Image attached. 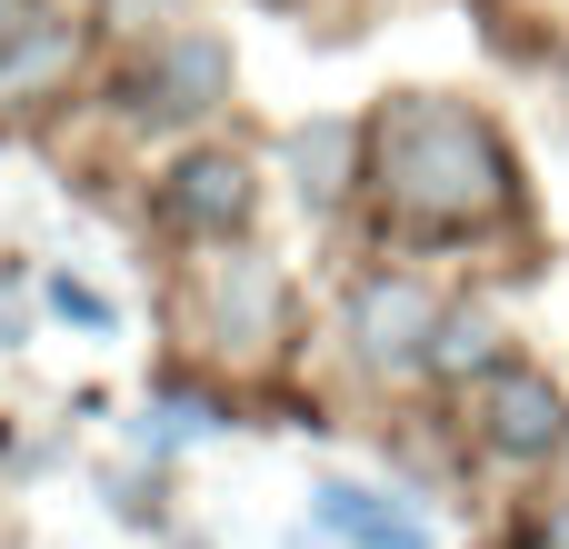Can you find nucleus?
Returning <instances> with one entry per match:
<instances>
[{
  "mask_svg": "<svg viewBox=\"0 0 569 549\" xmlns=\"http://www.w3.org/2000/svg\"><path fill=\"white\" fill-rule=\"evenodd\" d=\"M370 170H380L390 210L400 220H430V230H470V220H490L510 200L500 140L470 110H450V100H400L380 120V140H370Z\"/></svg>",
  "mask_w": 569,
  "mask_h": 549,
  "instance_id": "f257e3e1",
  "label": "nucleus"
},
{
  "mask_svg": "<svg viewBox=\"0 0 569 549\" xmlns=\"http://www.w3.org/2000/svg\"><path fill=\"white\" fill-rule=\"evenodd\" d=\"M560 440H569V400L540 370H500L490 380V450L500 460H550Z\"/></svg>",
  "mask_w": 569,
  "mask_h": 549,
  "instance_id": "f03ea898",
  "label": "nucleus"
},
{
  "mask_svg": "<svg viewBox=\"0 0 569 549\" xmlns=\"http://www.w3.org/2000/svg\"><path fill=\"white\" fill-rule=\"evenodd\" d=\"M350 330H360V350H370V360H430L440 310H430V290H420V280H370V290L350 300Z\"/></svg>",
  "mask_w": 569,
  "mask_h": 549,
  "instance_id": "7ed1b4c3",
  "label": "nucleus"
},
{
  "mask_svg": "<svg viewBox=\"0 0 569 549\" xmlns=\"http://www.w3.org/2000/svg\"><path fill=\"white\" fill-rule=\"evenodd\" d=\"M320 530H340L350 549H430L420 510H400V500H380V490H350V480L320 490Z\"/></svg>",
  "mask_w": 569,
  "mask_h": 549,
  "instance_id": "20e7f679",
  "label": "nucleus"
},
{
  "mask_svg": "<svg viewBox=\"0 0 569 549\" xmlns=\"http://www.w3.org/2000/svg\"><path fill=\"white\" fill-rule=\"evenodd\" d=\"M170 210H180L190 230H230V220L250 210V170H240V160H220V150H200V160H180Z\"/></svg>",
  "mask_w": 569,
  "mask_h": 549,
  "instance_id": "39448f33",
  "label": "nucleus"
},
{
  "mask_svg": "<svg viewBox=\"0 0 569 549\" xmlns=\"http://www.w3.org/2000/svg\"><path fill=\"white\" fill-rule=\"evenodd\" d=\"M160 90H170L160 110H210V100H220V50H210V40H180V50H170V80H160Z\"/></svg>",
  "mask_w": 569,
  "mask_h": 549,
  "instance_id": "423d86ee",
  "label": "nucleus"
},
{
  "mask_svg": "<svg viewBox=\"0 0 569 549\" xmlns=\"http://www.w3.org/2000/svg\"><path fill=\"white\" fill-rule=\"evenodd\" d=\"M430 360H440V370H480V360H490V320H440V330H430Z\"/></svg>",
  "mask_w": 569,
  "mask_h": 549,
  "instance_id": "0eeeda50",
  "label": "nucleus"
},
{
  "mask_svg": "<svg viewBox=\"0 0 569 549\" xmlns=\"http://www.w3.org/2000/svg\"><path fill=\"white\" fill-rule=\"evenodd\" d=\"M50 60H60V30H30L20 50H0V90H30V80H40Z\"/></svg>",
  "mask_w": 569,
  "mask_h": 549,
  "instance_id": "6e6552de",
  "label": "nucleus"
},
{
  "mask_svg": "<svg viewBox=\"0 0 569 549\" xmlns=\"http://www.w3.org/2000/svg\"><path fill=\"white\" fill-rule=\"evenodd\" d=\"M50 310H60V320H80V330H110V300H100V290H80V280H50Z\"/></svg>",
  "mask_w": 569,
  "mask_h": 549,
  "instance_id": "1a4fd4ad",
  "label": "nucleus"
},
{
  "mask_svg": "<svg viewBox=\"0 0 569 549\" xmlns=\"http://www.w3.org/2000/svg\"><path fill=\"white\" fill-rule=\"evenodd\" d=\"M540 549H569V500L550 510V530H540Z\"/></svg>",
  "mask_w": 569,
  "mask_h": 549,
  "instance_id": "9d476101",
  "label": "nucleus"
},
{
  "mask_svg": "<svg viewBox=\"0 0 569 549\" xmlns=\"http://www.w3.org/2000/svg\"><path fill=\"white\" fill-rule=\"evenodd\" d=\"M20 10H30V0H0V50H10V30H20Z\"/></svg>",
  "mask_w": 569,
  "mask_h": 549,
  "instance_id": "9b49d317",
  "label": "nucleus"
}]
</instances>
